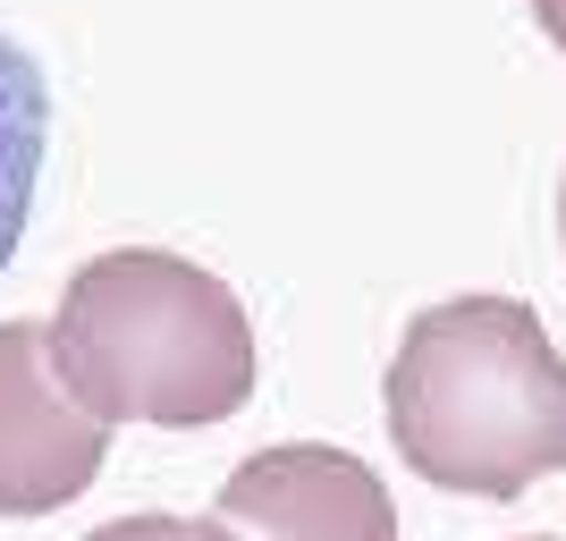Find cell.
I'll return each instance as SVG.
<instances>
[{"label":"cell","mask_w":566,"mask_h":541,"mask_svg":"<svg viewBox=\"0 0 566 541\" xmlns=\"http://www.w3.org/2000/svg\"><path fill=\"white\" fill-rule=\"evenodd\" d=\"M85 541H229V533L203 524V517H118V524H102V533H85Z\"/></svg>","instance_id":"cell-6"},{"label":"cell","mask_w":566,"mask_h":541,"mask_svg":"<svg viewBox=\"0 0 566 541\" xmlns=\"http://www.w3.org/2000/svg\"><path fill=\"white\" fill-rule=\"evenodd\" d=\"M380 406L406 474L431 491L516 499L566 466V355L516 296H449L415 313Z\"/></svg>","instance_id":"cell-1"},{"label":"cell","mask_w":566,"mask_h":541,"mask_svg":"<svg viewBox=\"0 0 566 541\" xmlns=\"http://www.w3.org/2000/svg\"><path fill=\"white\" fill-rule=\"evenodd\" d=\"M524 541H549V533H524Z\"/></svg>","instance_id":"cell-9"},{"label":"cell","mask_w":566,"mask_h":541,"mask_svg":"<svg viewBox=\"0 0 566 541\" xmlns=\"http://www.w3.org/2000/svg\"><path fill=\"white\" fill-rule=\"evenodd\" d=\"M558 246H566V187H558Z\"/></svg>","instance_id":"cell-8"},{"label":"cell","mask_w":566,"mask_h":541,"mask_svg":"<svg viewBox=\"0 0 566 541\" xmlns=\"http://www.w3.org/2000/svg\"><path fill=\"white\" fill-rule=\"evenodd\" d=\"M220 524H245L254 541H398L380 474L322 440L254 448L220 482Z\"/></svg>","instance_id":"cell-4"},{"label":"cell","mask_w":566,"mask_h":541,"mask_svg":"<svg viewBox=\"0 0 566 541\" xmlns=\"http://www.w3.org/2000/svg\"><path fill=\"white\" fill-rule=\"evenodd\" d=\"M43 162H51V85L34 69V51L0 34V271L25 246L34 195H43Z\"/></svg>","instance_id":"cell-5"},{"label":"cell","mask_w":566,"mask_h":541,"mask_svg":"<svg viewBox=\"0 0 566 541\" xmlns=\"http://www.w3.org/2000/svg\"><path fill=\"white\" fill-rule=\"evenodd\" d=\"M111 457V424L51 364V322H0V517L69 508Z\"/></svg>","instance_id":"cell-3"},{"label":"cell","mask_w":566,"mask_h":541,"mask_svg":"<svg viewBox=\"0 0 566 541\" xmlns=\"http://www.w3.org/2000/svg\"><path fill=\"white\" fill-rule=\"evenodd\" d=\"M533 18H542V34L566 51V0H533Z\"/></svg>","instance_id":"cell-7"},{"label":"cell","mask_w":566,"mask_h":541,"mask_svg":"<svg viewBox=\"0 0 566 541\" xmlns=\"http://www.w3.org/2000/svg\"><path fill=\"white\" fill-rule=\"evenodd\" d=\"M51 364L102 424L195 431L254 398V330L237 288L153 246L94 254L60 288Z\"/></svg>","instance_id":"cell-2"}]
</instances>
